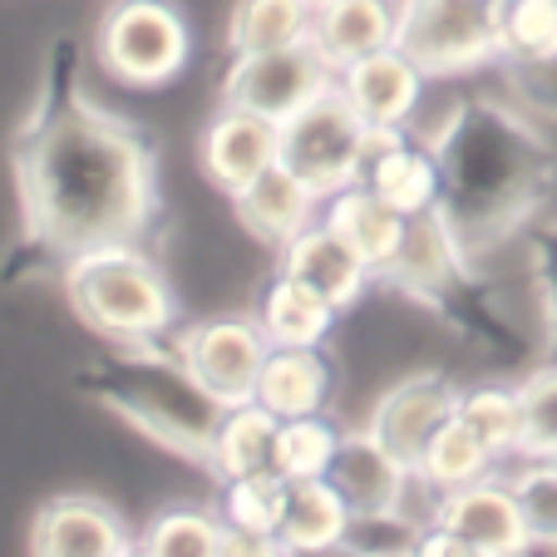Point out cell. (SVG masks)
<instances>
[{"label": "cell", "mask_w": 557, "mask_h": 557, "mask_svg": "<svg viewBox=\"0 0 557 557\" xmlns=\"http://www.w3.org/2000/svg\"><path fill=\"white\" fill-rule=\"evenodd\" d=\"M74 45L50 54V79L15 134V193L25 237L50 257L138 243L158 218V153L144 128L74 85Z\"/></svg>", "instance_id": "1"}, {"label": "cell", "mask_w": 557, "mask_h": 557, "mask_svg": "<svg viewBox=\"0 0 557 557\" xmlns=\"http://www.w3.org/2000/svg\"><path fill=\"white\" fill-rule=\"evenodd\" d=\"M424 138L440 158V212L473 257L528 232L557 183L553 144L504 99H459Z\"/></svg>", "instance_id": "2"}, {"label": "cell", "mask_w": 557, "mask_h": 557, "mask_svg": "<svg viewBox=\"0 0 557 557\" xmlns=\"http://www.w3.org/2000/svg\"><path fill=\"white\" fill-rule=\"evenodd\" d=\"M79 389L124 424H134L144 440L198 463H208L218 424L227 414V405L193 375L188 360L178 350H163L158 341L114 346L89 370H79Z\"/></svg>", "instance_id": "3"}, {"label": "cell", "mask_w": 557, "mask_h": 557, "mask_svg": "<svg viewBox=\"0 0 557 557\" xmlns=\"http://www.w3.org/2000/svg\"><path fill=\"white\" fill-rule=\"evenodd\" d=\"M60 276L74 315L114 346L163 341L178 326V301H173L169 276L158 272V262L138 243H109L64 257Z\"/></svg>", "instance_id": "4"}, {"label": "cell", "mask_w": 557, "mask_h": 557, "mask_svg": "<svg viewBox=\"0 0 557 557\" xmlns=\"http://www.w3.org/2000/svg\"><path fill=\"white\" fill-rule=\"evenodd\" d=\"M380 282L389 292L410 296L420 306H434L449 321L469 326L479 336V321H494L484 301H479V282H473V252L459 243V232L449 227L440 208L420 212V218H405V237L400 252L385 262Z\"/></svg>", "instance_id": "5"}, {"label": "cell", "mask_w": 557, "mask_h": 557, "mask_svg": "<svg viewBox=\"0 0 557 557\" xmlns=\"http://www.w3.org/2000/svg\"><path fill=\"white\" fill-rule=\"evenodd\" d=\"M95 60L128 89H158L193 60V25L173 0H114L99 15Z\"/></svg>", "instance_id": "6"}, {"label": "cell", "mask_w": 557, "mask_h": 557, "mask_svg": "<svg viewBox=\"0 0 557 557\" xmlns=\"http://www.w3.org/2000/svg\"><path fill=\"white\" fill-rule=\"evenodd\" d=\"M395 45L430 79H459L498 60V0H395Z\"/></svg>", "instance_id": "7"}, {"label": "cell", "mask_w": 557, "mask_h": 557, "mask_svg": "<svg viewBox=\"0 0 557 557\" xmlns=\"http://www.w3.org/2000/svg\"><path fill=\"white\" fill-rule=\"evenodd\" d=\"M366 144H370V124L346 104L341 89L321 95L315 104H306L301 114L282 124V163L292 173H301L321 198L360 183Z\"/></svg>", "instance_id": "8"}, {"label": "cell", "mask_w": 557, "mask_h": 557, "mask_svg": "<svg viewBox=\"0 0 557 557\" xmlns=\"http://www.w3.org/2000/svg\"><path fill=\"white\" fill-rule=\"evenodd\" d=\"M331 89H336V64L311 40L262 54H232L227 74H222V104L252 109L272 124L296 119L306 104H315Z\"/></svg>", "instance_id": "9"}, {"label": "cell", "mask_w": 557, "mask_h": 557, "mask_svg": "<svg viewBox=\"0 0 557 557\" xmlns=\"http://www.w3.org/2000/svg\"><path fill=\"white\" fill-rule=\"evenodd\" d=\"M173 350L222 405H243L257 400V380L267 370L272 341L262 336L257 315H202V321L178 326Z\"/></svg>", "instance_id": "10"}, {"label": "cell", "mask_w": 557, "mask_h": 557, "mask_svg": "<svg viewBox=\"0 0 557 557\" xmlns=\"http://www.w3.org/2000/svg\"><path fill=\"white\" fill-rule=\"evenodd\" d=\"M459 410V385H449L444 375L434 370H420V375H405L385 389L370 410V424L366 430L385 444L389 454L400 463H420L430 440L440 434V424Z\"/></svg>", "instance_id": "11"}, {"label": "cell", "mask_w": 557, "mask_h": 557, "mask_svg": "<svg viewBox=\"0 0 557 557\" xmlns=\"http://www.w3.org/2000/svg\"><path fill=\"white\" fill-rule=\"evenodd\" d=\"M134 533L95 494H54L30 518V557H128Z\"/></svg>", "instance_id": "12"}, {"label": "cell", "mask_w": 557, "mask_h": 557, "mask_svg": "<svg viewBox=\"0 0 557 557\" xmlns=\"http://www.w3.org/2000/svg\"><path fill=\"white\" fill-rule=\"evenodd\" d=\"M360 183L389 202L400 218L440 208V158L414 128H370Z\"/></svg>", "instance_id": "13"}, {"label": "cell", "mask_w": 557, "mask_h": 557, "mask_svg": "<svg viewBox=\"0 0 557 557\" xmlns=\"http://www.w3.org/2000/svg\"><path fill=\"white\" fill-rule=\"evenodd\" d=\"M336 89L370 128H414V114H420L424 89H430V74L400 45H385V50L346 64L336 74Z\"/></svg>", "instance_id": "14"}, {"label": "cell", "mask_w": 557, "mask_h": 557, "mask_svg": "<svg viewBox=\"0 0 557 557\" xmlns=\"http://www.w3.org/2000/svg\"><path fill=\"white\" fill-rule=\"evenodd\" d=\"M282 158V124L252 114V109L222 104L208 119V128L198 134V169L212 188H222L232 198L237 188L267 173Z\"/></svg>", "instance_id": "15"}, {"label": "cell", "mask_w": 557, "mask_h": 557, "mask_svg": "<svg viewBox=\"0 0 557 557\" xmlns=\"http://www.w3.org/2000/svg\"><path fill=\"white\" fill-rule=\"evenodd\" d=\"M434 523L488 547L498 557H528V547H533L523 504H518L513 484L498 479V473H484V479L459 484V488H444L440 508H434Z\"/></svg>", "instance_id": "16"}, {"label": "cell", "mask_w": 557, "mask_h": 557, "mask_svg": "<svg viewBox=\"0 0 557 557\" xmlns=\"http://www.w3.org/2000/svg\"><path fill=\"white\" fill-rule=\"evenodd\" d=\"M321 202L326 198H321L301 173L286 169L282 158H276L267 173H257L247 188L232 193V212H237V222L252 232L257 243L276 247V252L292 243L296 232H306L315 218H321Z\"/></svg>", "instance_id": "17"}, {"label": "cell", "mask_w": 557, "mask_h": 557, "mask_svg": "<svg viewBox=\"0 0 557 557\" xmlns=\"http://www.w3.org/2000/svg\"><path fill=\"white\" fill-rule=\"evenodd\" d=\"M282 272L296 276V282H306L311 292H321L336 311H350V306L380 282L375 267H370L350 243H341L321 218H315L306 232H296L292 243L282 247Z\"/></svg>", "instance_id": "18"}, {"label": "cell", "mask_w": 557, "mask_h": 557, "mask_svg": "<svg viewBox=\"0 0 557 557\" xmlns=\"http://www.w3.org/2000/svg\"><path fill=\"white\" fill-rule=\"evenodd\" d=\"M326 479L341 488L350 513H389V508L405 504L414 469L395 459L370 430H356V434H341V449L331 459Z\"/></svg>", "instance_id": "19"}, {"label": "cell", "mask_w": 557, "mask_h": 557, "mask_svg": "<svg viewBox=\"0 0 557 557\" xmlns=\"http://www.w3.org/2000/svg\"><path fill=\"white\" fill-rule=\"evenodd\" d=\"M395 21H400V5H395V0H326V5H315L311 45L326 54L341 74L346 64L395 45Z\"/></svg>", "instance_id": "20"}, {"label": "cell", "mask_w": 557, "mask_h": 557, "mask_svg": "<svg viewBox=\"0 0 557 557\" xmlns=\"http://www.w3.org/2000/svg\"><path fill=\"white\" fill-rule=\"evenodd\" d=\"M321 222L336 232L341 243H350L370 267L375 276L385 272V262L400 252V237H405V218L389 208L380 193H370L366 183H350V188L331 193L321 202Z\"/></svg>", "instance_id": "21"}, {"label": "cell", "mask_w": 557, "mask_h": 557, "mask_svg": "<svg viewBox=\"0 0 557 557\" xmlns=\"http://www.w3.org/2000/svg\"><path fill=\"white\" fill-rule=\"evenodd\" d=\"M252 315H257V326H262V336L272 341V350H296V346H326L341 311L321 292H311L306 282L276 272Z\"/></svg>", "instance_id": "22"}, {"label": "cell", "mask_w": 557, "mask_h": 557, "mask_svg": "<svg viewBox=\"0 0 557 557\" xmlns=\"http://www.w3.org/2000/svg\"><path fill=\"white\" fill-rule=\"evenodd\" d=\"M331 360L321 346H296L272 350L267 370L257 380V405L276 414V420H296V414H321L331 405Z\"/></svg>", "instance_id": "23"}, {"label": "cell", "mask_w": 557, "mask_h": 557, "mask_svg": "<svg viewBox=\"0 0 557 557\" xmlns=\"http://www.w3.org/2000/svg\"><path fill=\"white\" fill-rule=\"evenodd\" d=\"M276 414L257 400H243V405H227L218 424V440H212V454H208V469L218 484L227 479H243V473H262L272 469L276 459Z\"/></svg>", "instance_id": "24"}, {"label": "cell", "mask_w": 557, "mask_h": 557, "mask_svg": "<svg viewBox=\"0 0 557 557\" xmlns=\"http://www.w3.org/2000/svg\"><path fill=\"white\" fill-rule=\"evenodd\" d=\"M315 5L311 0H237L227 15V50L232 54H262L282 45L311 40Z\"/></svg>", "instance_id": "25"}, {"label": "cell", "mask_w": 557, "mask_h": 557, "mask_svg": "<svg viewBox=\"0 0 557 557\" xmlns=\"http://www.w3.org/2000/svg\"><path fill=\"white\" fill-rule=\"evenodd\" d=\"M350 504L331 479H296L286 488V513H282V543L286 547H315V543H346L350 537Z\"/></svg>", "instance_id": "26"}, {"label": "cell", "mask_w": 557, "mask_h": 557, "mask_svg": "<svg viewBox=\"0 0 557 557\" xmlns=\"http://www.w3.org/2000/svg\"><path fill=\"white\" fill-rule=\"evenodd\" d=\"M454 414L494 449L498 463L523 459V395H518V385L459 389V410Z\"/></svg>", "instance_id": "27"}, {"label": "cell", "mask_w": 557, "mask_h": 557, "mask_svg": "<svg viewBox=\"0 0 557 557\" xmlns=\"http://www.w3.org/2000/svg\"><path fill=\"white\" fill-rule=\"evenodd\" d=\"M341 434H346V430H341L326 410L282 420V424H276V459H272V469L282 473L286 484H296V479H326L331 459H336V449H341Z\"/></svg>", "instance_id": "28"}, {"label": "cell", "mask_w": 557, "mask_h": 557, "mask_svg": "<svg viewBox=\"0 0 557 557\" xmlns=\"http://www.w3.org/2000/svg\"><path fill=\"white\" fill-rule=\"evenodd\" d=\"M414 469H420L424 479H430V484L444 494V488H459V484H473V479L494 473L498 459H494V449H488V444L459 420V414H449Z\"/></svg>", "instance_id": "29"}, {"label": "cell", "mask_w": 557, "mask_h": 557, "mask_svg": "<svg viewBox=\"0 0 557 557\" xmlns=\"http://www.w3.org/2000/svg\"><path fill=\"white\" fill-rule=\"evenodd\" d=\"M557 54V0H498V60L537 64Z\"/></svg>", "instance_id": "30"}, {"label": "cell", "mask_w": 557, "mask_h": 557, "mask_svg": "<svg viewBox=\"0 0 557 557\" xmlns=\"http://www.w3.org/2000/svg\"><path fill=\"white\" fill-rule=\"evenodd\" d=\"M134 543L148 557H218L222 518L218 508H169L148 518Z\"/></svg>", "instance_id": "31"}, {"label": "cell", "mask_w": 557, "mask_h": 557, "mask_svg": "<svg viewBox=\"0 0 557 557\" xmlns=\"http://www.w3.org/2000/svg\"><path fill=\"white\" fill-rule=\"evenodd\" d=\"M286 479L276 469L262 473H243L227 479L218 494V518L227 528H252V533H282V513H286Z\"/></svg>", "instance_id": "32"}, {"label": "cell", "mask_w": 557, "mask_h": 557, "mask_svg": "<svg viewBox=\"0 0 557 557\" xmlns=\"http://www.w3.org/2000/svg\"><path fill=\"white\" fill-rule=\"evenodd\" d=\"M523 395V459H557V360L518 380Z\"/></svg>", "instance_id": "33"}, {"label": "cell", "mask_w": 557, "mask_h": 557, "mask_svg": "<svg viewBox=\"0 0 557 557\" xmlns=\"http://www.w3.org/2000/svg\"><path fill=\"white\" fill-rule=\"evenodd\" d=\"M518 504H523L533 547L557 553V463L553 459H518V473H508Z\"/></svg>", "instance_id": "34"}, {"label": "cell", "mask_w": 557, "mask_h": 557, "mask_svg": "<svg viewBox=\"0 0 557 557\" xmlns=\"http://www.w3.org/2000/svg\"><path fill=\"white\" fill-rule=\"evenodd\" d=\"M424 528L430 523L410 518L405 508H389V513H356L350 543H356L366 557H410V553H420Z\"/></svg>", "instance_id": "35"}, {"label": "cell", "mask_w": 557, "mask_h": 557, "mask_svg": "<svg viewBox=\"0 0 557 557\" xmlns=\"http://www.w3.org/2000/svg\"><path fill=\"white\" fill-rule=\"evenodd\" d=\"M528 267H533L537 315H543V346L547 360H557V222H543L528 243Z\"/></svg>", "instance_id": "36"}, {"label": "cell", "mask_w": 557, "mask_h": 557, "mask_svg": "<svg viewBox=\"0 0 557 557\" xmlns=\"http://www.w3.org/2000/svg\"><path fill=\"white\" fill-rule=\"evenodd\" d=\"M508 70H513V95L523 99V109L557 119V54L537 64H508Z\"/></svg>", "instance_id": "37"}, {"label": "cell", "mask_w": 557, "mask_h": 557, "mask_svg": "<svg viewBox=\"0 0 557 557\" xmlns=\"http://www.w3.org/2000/svg\"><path fill=\"white\" fill-rule=\"evenodd\" d=\"M218 557H282V537H276V533H252V528H227V523H222Z\"/></svg>", "instance_id": "38"}, {"label": "cell", "mask_w": 557, "mask_h": 557, "mask_svg": "<svg viewBox=\"0 0 557 557\" xmlns=\"http://www.w3.org/2000/svg\"><path fill=\"white\" fill-rule=\"evenodd\" d=\"M420 557H498V553H488V547H479V543H469V537L449 533V528L430 523L420 537Z\"/></svg>", "instance_id": "39"}, {"label": "cell", "mask_w": 557, "mask_h": 557, "mask_svg": "<svg viewBox=\"0 0 557 557\" xmlns=\"http://www.w3.org/2000/svg\"><path fill=\"white\" fill-rule=\"evenodd\" d=\"M282 557H366V553L346 537V543H315V547H286L282 543Z\"/></svg>", "instance_id": "40"}, {"label": "cell", "mask_w": 557, "mask_h": 557, "mask_svg": "<svg viewBox=\"0 0 557 557\" xmlns=\"http://www.w3.org/2000/svg\"><path fill=\"white\" fill-rule=\"evenodd\" d=\"M128 557H148V553H144V547H138V543H134V547H128Z\"/></svg>", "instance_id": "41"}, {"label": "cell", "mask_w": 557, "mask_h": 557, "mask_svg": "<svg viewBox=\"0 0 557 557\" xmlns=\"http://www.w3.org/2000/svg\"><path fill=\"white\" fill-rule=\"evenodd\" d=\"M311 5H326V0H311Z\"/></svg>", "instance_id": "42"}, {"label": "cell", "mask_w": 557, "mask_h": 557, "mask_svg": "<svg viewBox=\"0 0 557 557\" xmlns=\"http://www.w3.org/2000/svg\"><path fill=\"white\" fill-rule=\"evenodd\" d=\"M410 557H420V553H410Z\"/></svg>", "instance_id": "43"}, {"label": "cell", "mask_w": 557, "mask_h": 557, "mask_svg": "<svg viewBox=\"0 0 557 557\" xmlns=\"http://www.w3.org/2000/svg\"><path fill=\"white\" fill-rule=\"evenodd\" d=\"M553 463H557V459H553Z\"/></svg>", "instance_id": "44"}]
</instances>
